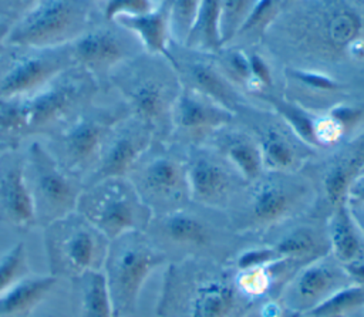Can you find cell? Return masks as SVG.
Listing matches in <instances>:
<instances>
[{
    "label": "cell",
    "instance_id": "cell-20",
    "mask_svg": "<svg viewBox=\"0 0 364 317\" xmlns=\"http://www.w3.org/2000/svg\"><path fill=\"white\" fill-rule=\"evenodd\" d=\"M262 243L273 249L280 260L306 264L330 253L326 219L307 217L290 219L260 235Z\"/></svg>",
    "mask_w": 364,
    "mask_h": 317
},
{
    "label": "cell",
    "instance_id": "cell-36",
    "mask_svg": "<svg viewBox=\"0 0 364 317\" xmlns=\"http://www.w3.org/2000/svg\"><path fill=\"white\" fill-rule=\"evenodd\" d=\"M28 273L27 250L23 242L16 243L0 259V296Z\"/></svg>",
    "mask_w": 364,
    "mask_h": 317
},
{
    "label": "cell",
    "instance_id": "cell-12",
    "mask_svg": "<svg viewBox=\"0 0 364 317\" xmlns=\"http://www.w3.org/2000/svg\"><path fill=\"white\" fill-rule=\"evenodd\" d=\"M75 210L109 240L132 230L145 232L154 213L127 176H112L84 186Z\"/></svg>",
    "mask_w": 364,
    "mask_h": 317
},
{
    "label": "cell",
    "instance_id": "cell-3",
    "mask_svg": "<svg viewBox=\"0 0 364 317\" xmlns=\"http://www.w3.org/2000/svg\"><path fill=\"white\" fill-rule=\"evenodd\" d=\"M289 11L272 27H277L280 38L304 58L336 61L358 54L361 20L346 0H299Z\"/></svg>",
    "mask_w": 364,
    "mask_h": 317
},
{
    "label": "cell",
    "instance_id": "cell-2",
    "mask_svg": "<svg viewBox=\"0 0 364 317\" xmlns=\"http://www.w3.org/2000/svg\"><path fill=\"white\" fill-rule=\"evenodd\" d=\"M255 303L236 286L229 263L205 257L169 262L156 306L159 317H246Z\"/></svg>",
    "mask_w": 364,
    "mask_h": 317
},
{
    "label": "cell",
    "instance_id": "cell-44",
    "mask_svg": "<svg viewBox=\"0 0 364 317\" xmlns=\"http://www.w3.org/2000/svg\"><path fill=\"white\" fill-rule=\"evenodd\" d=\"M11 21L9 20H0V55L1 53L4 51L6 48V41H7V36L10 33V28H11Z\"/></svg>",
    "mask_w": 364,
    "mask_h": 317
},
{
    "label": "cell",
    "instance_id": "cell-5",
    "mask_svg": "<svg viewBox=\"0 0 364 317\" xmlns=\"http://www.w3.org/2000/svg\"><path fill=\"white\" fill-rule=\"evenodd\" d=\"M193 209L192 202L178 210L154 215L145 233L166 256L168 263L188 257H205L230 263L246 245L245 236L236 233L225 215L210 216Z\"/></svg>",
    "mask_w": 364,
    "mask_h": 317
},
{
    "label": "cell",
    "instance_id": "cell-18",
    "mask_svg": "<svg viewBox=\"0 0 364 317\" xmlns=\"http://www.w3.org/2000/svg\"><path fill=\"white\" fill-rule=\"evenodd\" d=\"M154 139H156L154 131L144 121L131 114L125 115L109 129L98 159L82 186L105 178L127 176Z\"/></svg>",
    "mask_w": 364,
    "mask_h": 317
},
{
    "label": "cell",
    "instance_id": "cell-39",
    "mask_svg": "<svg viewBox=\"0 0 364 317\" xmlns=\"http://www.w3.org/2000/svg\"><path fill=\"white\" fill-rule=\"evenodd\" d=\"M225 75L233 82H240L247 87L250 81V60L249 54L242 48H229L223 55Z\"/></svg>",
    "mask_w": 364,
    "mask_h": 317
},
{
    "label": "cell",
    "instance_id": "cell-28",
    "mask_svg": "<svg viewBox=\"0 0 364 317\" xmlns=\"http://www.w3.org/2000/svg\"><path fill=\"white\" fill-rule=\"evenodd\" d=\"M53 274L26 276L0 296V317H17L34 308L54 287Z\"/></svg>",
    "mask_w": 364,
    "mask_h": 317
},
{
    "label": "cell",
    "instance_id": "cell-10",
    "mask_svg": "<svg viewBox=\"0 0 364 317\" xmlns=\"http://www.w3.org/2000/svg\"><path fill=\"white\" fill-rule=\"evenodd\" d=\"M43 229L50 274L73 280L88 272H102L109 239L77 210Z\"/></svg>",
    "mask_w": 364,
    "mask_h": 317
},
{
    "label": "cell",
    "instance_id": "cell-14",
    "mask_svg": "<svg viewBox=\"0 0 364 317\" xmlns=\"http://www.w3.org/2000/svg\"><path fill=\"white\" fill-rule=\"evenodd\" d=\"M71 44L60 47H11L0 55V98L28 95L73 67Z\"/></svg>",
    "mask_w": 364,
    "mask_h": 317
},
{
    "label": "cell",
    "instance_id": "cell-27",
    "mask_svg": "<svg viewBox=\"0 0 364 317\" xmlns=\"http://www.w3.org/2000/svg\"><path fill=\"white\" fill-rule=\"evenodd\" d=\"M169 6L171 0H161V3L149 13L132 17L121 16L114 21L134 33L146 54L164 57L175 67V58L169 51Z\"/></svg>",
    "mask_w": 364,
    "mask_h": 317
},
{
    "label": "cell",
    "instance_id": "cell-26",
    "mask_svg": "<svg viewBox=\"0 0 364 317\" xmlns=\"http://www.w3.org/2000/svg\"><path fill=\"white\" fill-rule=\"evenodd\" d=\"M176 68H183L188 77V84L181 82L182 85L205 94L235 115L246 108V101L239 94L235 84L225 75L222 68H218L215 64L195 60L188 61L183 67L176 65L175 70Z\"/></svg>",
    "mask_w": 364,
    "mask_h": 317
},
{
    "label": "cell",
    "instance_id": "cell-7",
    "mask_svg": "<svg viewBox=\"0 0 364 317\" xmlns=\"http://www.w3.org/2000/svg\"><path fill=\"white\" fill-rule=\"evenodd\" d=\"M164 264L166 256L145 232L132 230L109 240L102 274L114 317H128L136 310L146 279Z\"/></svg>",
    "mask_w": 364,
    "mask_h": 317
},
{
    "label": "cell",
    "instance_id": "cell-11",
    "mask_svg": "<svg viewBox=\"0 0 364 317\" xmlns=\"http://www.w3.org/2000/svg\"><path fill=\"white\" fill-rule=\"evenodd\" d=\"M175 148L154 139L127 175L154 215L169 213L192 202L185 152Z\"/></svg>",
    "mask_w": 364,
    "mask_h": 317
},
{
    "label": "cell",
    "instance_id": "cell-1",
    "mask_svg": "<svg viewBox=\"0 0 364 317\" xmlns=\"http://www.w3.org/2000/svg\"><path fill=\"white\" fill-rule=\"evenodd\" d=\"M102 87L91 72L74 64L38 91L0 98V142L18 148L28 138L55 135L98 97Z\"/></svg>",
    "mask_w": 364,
    "mask_h": 317
},
{
    "label": "cell",
    "instance_id": "cell-4",
    "mask_svg": "<svg viewBox=\"0 0 364 317\" xmlns=\"http://www.w3.org/2000/svg\"><path fill=\"white\" fill-rule=\"evenodd\" d=\"M316 200L313 182L301 172L264 171L246 183L225 212L232 229L242 236H260L290 219L307 215Z\"/></svg>",
    "mask_w": 364,
    "mask_h": 317
},
{
    "label": "cell",
    "instance_id": "cell-41",
    "mask_svg": "<svg viewBox=\"0 0 364 317\" xmlns=\"http://www.w3.org/2000/svg\"><path fill=\"white\" fill-rule=\"evenodd\" d=\"M34 0H0V20H9L14 23Z\"/></svg>",
    "mask_w": 364,
    "mask_h": 317
},
{
    "label": "cell",
    "instance_id": "cell-42",
    "mask_svg": "<svg viewBox=\"0 0 364 317\" xmlns=\"http://www.w3.org/2000/svg\"><path fill=\"white\" fill-rule=\"evenodd\" d=\"M347 199L364 202V172L360 173L350 185L347 190Z\"/></svg>",
    "mask_w": 364,
    "mask_h": 317
},
{
    "label": "cell",
    "instance_id": "cell-8",
    "mask_svg": "<svg viewBox=\"0 0 364 317\" xmlns=\"http://www.w3.org/2000/svg\"><path fill=\"white\" fill-rule=\"evenodd\" d=\"M101 92L65 128L43 142L58 165L81 183L92 171L109 129L129 114L122 100L101 104Z\"/></svg>",
    "mask_w": 364,
    "mask_h": 317
},
{
    "label": "cell",
    "instance_id": "cell-48",
    "mask_svg": "<svg viewBox=\"0 0 364 317\" xmlns=\"http://www.w3.org/2000/svg\"><path fill=\"white\" fill-rule=\"evenodd\" d=\"M9 148H10V146H7V145H4V144L0 142V156H1V154H3L6 149H9Z\"/></svg>",
    "mask_w": 364,
    "mask_h": 317
},
{
    "label": "cell",
    "instance_id": "cell-15",
    "mask_svg": "<svg viewBox=\"0 0 364 317\" xmlns=\"http://www.w3.org/2000/svg\"><path fill=\"white\" fill-rule=\"evenodd\" d=\"M185 148L192 203L226 212L247 182L210 145Z\"/></svg>",
    "mask_w": 364,
    "mask_h": 317
},
{
    "label": "cell",
    "instance_id": "cell-43",
    "mask_svg": "<svg viewBox=\"0 0 364 317\" xmlns=\"http://www.w3.org/2000/svg\"><path fill=\"white\" fill-rule=\"evenodd\" d=\"M348 202V208L353 213V217L355 219L363 236H364V202H357V200H350L347 199Z\"/></svg>",
    "mask_w": 364,
    "mask_h": 317
},
{
    "label": "cell",
    "instance_id": "cell-6",
    "mask_svg": "<svg viewBox=\"0 0 364 317\" xmlns=\"http://www.w3.org/2000/svg\"><path fill=\"white\" fill-rule=\"evenodd\" d=\"M159 55L142 53L114 68L105 84L115 90L129 114L144 121L156 139L171 136V115L175 98L181 90L179 77L169 80L158 61Z\"/></svg>",
    "mask_w": 364,
    "mask_h": 317
},
{
    "label": "cell",
    "instance_id": "cell-17",
    "mask_svg": "<svg viewBox=\"0 0 364 317\" xmlns=\"http://www.w3.org/2000/svg\"><path fill=\"white\" fill-rule=\"evenodd\" d=\"M354 283L348 269L331 253L303 264L283 286L277 299L300 314H309L338 290Z\"/></svg>",
    "mask_w": 364,
    "mask_h": 317
},
{
    "label": "cell",
    "instance_id": "cell-22",
    "mask_svg": "<svg viewBox=\"0 0 364 317\" xmlns=\"http://www.w3.org/2000/svg\"><path fill=\"white\" fill-rule=\"evenodd\" d=\"M0 222L17 229L36 226L33 200L24 178V154L9 148L0 156Z\"/></svg>",
    "mask_w": 364,
    "mask_h": 317
},
{
    "label": "cell",
    "instance_id": "cell-32",
    "mask_svg": "<svg viewBox=\"0 0 364 317\" xmlns=\"http://www.w3.org/2000/svg\"><path fill=\"white\" fill-rule=\"evenodd\" d=\"M364 308V284L357 281L338 290L313 311L310 316L317 317H347L348 314Z\"/></svg>",
    "mask_w": 364,
    "mask_h": 317
},
{
    "label": "cell",
    "instance_id": "cell-45",
    "mask_svg": "<svg viewBox=\"0 0 364 317\" xmlns=\"http://www.w3.org/2000/svg\"><path fill=\"white\" fill-rule=\"evenodd\" d=\"M347 317H364V308H363V310H358V311H354V313L348 314Z\"/></svg>",
    "mask_w": 364,
    "mask_h": 317
},
{
    "label": "cell",
    "instance_id": "cell-24",
    "mask_svg": "<svg viewBox=\"0 0 364 317\" xmlns=\"http://www.w3.org/2000/svg\"><path fill=\"white\" fill-rule=\"evenodd\" d=\"M205 144L219 152L247 183L266 171L256 136L252 131L233 127V122L216 131Z\"/></svg>",
    "mask_w": 364,
    "mask_h": 317
},
{
    "label": "cell",
    "instance_id": "cell-30",
    "mask_svg": "<svg viewBox=\"0 0 364 317\" xmlns=\"http://www.w3.org/2000/svg\"><path fill=\"white\" fill-rule=\"evenodd\" d=\"M219 21L220 0H202L185 47L203 53H219L223 48Z\"/></svg>",
    "mask_w": 364,
    "mask_h": 317
},
{
    "label": "cell",
    "instance_id": "cell-49",
    "mask_svg": "<svg viewBox=\"0 0 364 317\" xmlns=\"http://www.w3.org/2000/svg\"><path fill=\"white\" fill-rule=\"evenodd\" d=\"M303 317H317V316H310V314H304Z\"/></svg>",
    "mask_w": 364,
    "mask_h": 317
},
{
    "label": "cell",
    "instance_id": "cell-31",
    "mask_svg": "<svg viewBox=\"0 0 364 317\" xmlns=\"http://www.w3.org/2000/svg\"><path fill=\"white\" fill-rule=\"evenodd\" d=\"M262 100L266 101L273 112L309 146L316 148L314 142V112L306 109L294 101H290L283 97L272 95V94H260Z\"/></svg>",
    "mask_w": 364,
    "mask_h": 317
},
{
    "label": "cell",
    "instance_id": "cell-16",
    "mask_svg": "<svg viewBox=\"0 0 364 317\" xmlns=\"http://www.w3.org/2000/svg\"><path fill=\"white\" fill-rule=\"evenodd\" d=\"M74 63L91 72L102 85L118 65L145 53L134 33L114 20L94 21L71 43Z\"/></svg>",
    "mask_w": 364,
    "mask_h": 317
},
{
    "label": "cell",
    "instance_id": "cell-9",
    "mask_svg": "<svg viewBox=\"0 0 364 317\" xmlns=\"http://www.w3.org/2000/svg\"><path fill=\"white\" fill-rule=\"evenodd\" d=\"M94 21V0H34L11 24L6 44L27 48L71 44Z\"/></svg>",
    "mask_w": 364,
    "mask_h": 317
},
{
    "label": "cell",
    "instance_id": "cell-21",
    "mask_svg": "<svg viewBox=\"0 0 364 317\" xmlns=\"http://www.w3.org/2000/svg\"><path fill=\"white\" fill-rule=\"evenodd\" d=\"M252 134L259 144L266 171L299 172L314 155V149L304 144L277 115L259 121Z\"/></svg>",
    "mask_w": 364,
    "mask_h": 317
},
{
    "label": "cell",
    "instance_id": "cell-35",
    "mask_svg": "<svg viewBox=\"0 0 364 317\" xmlns=\"http://www.w3.org/2000/svg\"><path fill=\"white\" fill-rule=\"evenodd\" d=\"M202 0H171L169 6V30L171 38L185 45L189 33L196 20Z\"/></svg>",
    "mask_w": 364,
    "mask_h": 317
},
{
    "label": "cell",
    "instance_id": "cell-47",
    "mask_svg": "<svg viewBox=\"0 0 364 317\" xmlns=\"http://www.w3.org/2000/svg\"><path fill=\"white\" fill-rule=\"evenodd\" d=\"M296 1H299V0H282V3H283V7H284V6H290V4L296 3Z\"/></svg>",
    "mask_w": 364,
    "mask_h": 317
},
{
    "label": "cell",
    "instance_id": "cell-37",
    "mask_svg": "<svg viewBox=\"0 0 364 317\" xmlns=\"http://www.w3.org/2000/svg\"><path fill=\"white\" fill-rule=\"evenodd\" d=\"M287 74L296 82L316 92H338L341 90V84L336 78L314 68L290 67Z\"/></svg>",
    "mask_w": 364,
    "mask_h": 317
},
{
    "label": "cell",
    "instance_id": "cell-23",
    "mask_svg": "<svg viewBox=\"0 0 364 317\" xmlns=\"http://www.w3.org/2000/svg\"><path fill=\"white\" fill-rule=\"evenodd\" d=\"M364 172V129L350 138L324 163L321 172V192L328 210L347 199L351 182Z\"/></svg>",
    "mask_w": 364,
    "mask_h": 317
},
{
    "label": "cell",
    "instance_id": "cell-34",
    "mask_svg": "<svg viewBox=\"0 0 364 317\" xmlns=\"http://www.w3.org/2000/svg\"><path fill=\"white\" fill-rule=\"evenodd\" d=\"M282 11V0H259L246 21L243 23L235 40L237 37H252L257 40L264 37Z\"/></svg>",
    "mask_w": 364,
    "mask_h": 317
},
{
    "label": "cell",
    "instance_id": "cell-29",
    "mask_svg": "<svg viewBox=\"0 0 364 317\" xmlns=\"http://www.w3.org/2000/svg\"><path fill=\"white\" fill-rule=\"evenodd\" d=\"M80 317H114L102 272H88L71 280Z\"/></svg>",
    "mask_w": 364,
    "mask_h": 317
},
{
    "label": "cell",
    "instance_id": "cell-13",
    "mask_svg": "<svg viewBox=\"0 0 364 317\" xmlns=\"http://www.w3.org/2000/svg\"><path fill=\"white\" fill-rule=\"evenodd\" d=\"M23 154L24 178L33 200L36 225L44 227L74 212L82 183L58 165L41 141L28 142Z\"/></svg>",
    "mask_w": 364,
    "mask_h": 317
},
{
    "label": "cell",
    "instance_id": "cell-40",
    "mask_svg": "<svg viewBox=\"0 0 364 317\" xmlns=\"http://www.w3.org/2000/svg\"><path fill=\"white\" fill-rule=\"evenodd\" d=\"M249 60H250V81L246 88L249 91H257V92L263 91V88H270L273 84V77L266 60L257 53L249 54Z\"/></svg>",
    "mask_w": 364,
    "mask_h": 317
},
{
    "label": "cell",
    "instance_id": "cell-33",
    "mask_svg": "<svg viewBox=\"0 0 364 317\" xmlns=\"http://www.w3.org/2000/svg\"><path fill=\"white\" fill-rule=\"evenodd\" d=\"M259 0H220V40L230 44Z\"/></svg>",
    "mask_w": 364,
    "mask_h": 317
},
{
    "label": "cell",
    "instance_id": "cell-25",
    "mask_svg": "<svg viewBox=\"0 0 364 317\" xmlns=\"http://www.w3.org/2000/svg\"><path fill=\"white\" fill-rule=\"evenodd\" d=\"M330 253L346 267L364 263V236L347 199L334 205L326 217Z\"/></svg>",
    "mask_w": 364,
    "mask_h": 317
},
{
    "label": "cell",
    "instance_id": "cell-46",
    "mask_svg": "<svg viewBox=\"0 0 364 317\" xmlns=\"http://www.w3.org/2000/svg\"><path fill=\"white\" fill-rule=\"evenodd\" d=\"M284 317H303V314H300V313H296V311H287L286 313V316Z\"/></svg>",
    "mask_w": 364,
    "mask_h": 317
},
{
    "label": "cell",
    "instance_id": "cell-19",
    "mask_svg": "<svg viewBox=\"0 0 364 317\" xmlns=\"http://www.w3.org/2000/svg\"><path fill=\"white\" fill-rule=\"evenodd\" d=\"M236 115L205 94L185 87L175 98L171 115V136L186 146L205 144L216 131L232 124Z\"/></svg>",
    "mask_w": 364,
    "mask_h": 317
},
{
    "label": "cell",
    "instance_id": "cell-38",
    "mask_svg": "<svg viewBox=\"0 0 364 317\" xmlns=\"http://www.w3.org/2000/svg\"><path fill=\"white\" fill-rule=\"evenodd\" d=\"M158 4L154 0H105L101 14L105 20H115L121 16H141L152 11Z\"/></svg>",
    "mask_w": 364,
    "mask_h": 317
}]
</instances>
